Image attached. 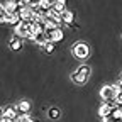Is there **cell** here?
I'll return each mask as SVG.
<instances>
[{"instance_id": "6da1fadb", "label": "cell", "mask_w": 122, "mask_h": 122, "mask_svg": "<svg viewBox=\"0 0 122 122\" xmlns=\"http://www.w3.org/2000/svg\"><path fill=\"white\" fill-rule=\"evenodd\" d=\"M90 66H86V65H83V66H80L78 70H76L73 75H71V80L75 81V83H78V85H83V83H86V80L90 78Z\"/></svg>"}, {"instance_id": "7a4b0ae2", "label": "cell", "mask_w": 122, "mask_h": 122, "mask_svg": "<svg viewBox=\"0 0 122 122\" xmlns=\"http://www.w3.org/2000/svg\"><path fill=\"white\" fill-rule=\"evenodd\" d=\"M100 97L105 103H110L115 107V97H117V92H115V86L114 85H105L102 90H100Z\"/></svg>"}, {"instance_id": "3957f363", "label": "cell", "mask_w": 122, "mask_h": 122, "mask_svg": "<svg viewBox=\"0 0 122 122\" xmlns=\"http://www.w3.org/2000/svg\"><path fill=\"white\" fill-rule=\"evenodd\" d=\"M71 53H73V56L83 59V58H86L90 54V46L86 42H75L73 48H71Z\"/></svg>"}, {"instance_id": "277c9868", "label": "cell", "mask_w": 122, "mask_h": 122, "mask_svg": "<svg viewBox=\"0 0 122 122\" xmlns=\"http://www.w3.org/2000/svg\"><path fill=\"white\" fill-rule=\"evenodd\" d=\"M15 36H19L20 39H24V37H30L32 36V22H20L17 27H15Z\"/></svg>"}, {"instance_id": "5b68a950", "label": "cell", "mask_w": 122, "mask_h": 122, "mask_svg": "<svg viewBox=\"0 0 122 122\" xmlns=\"http://www.w3.org/2000/svg\"><path fill=\"white\" fill-rule=\"evenodd\" d=\"M2 10L7 12V15L10 14H15L19 10V2H15V0H9V2H2Z\"/></svg>"}, {"instance_id": "8992f818", "label": "cell", "mask_w": 122, "mask_h": 122, "mask_svg": "<svg viewBox=\"0 0 122 122\" xmlns=\"http://www.w3.org/2000/svg\"><path fill=\"white\" fill-rule=\"evenodd\" d=\"M112 109H114V105H110V103H102L100 107H98V115L102 117V119H105V117H110L112 115Z\"/></svg>"}, {"instance_id": "52a82bcc", "label": "cell", "mask_w": 122, "mask_h": 122, "mask_svg": "<svg viewBox=\"0 0 122 122\" xmlns=\"http://www.w3.org/2000/svg\"><path fill=\"white\" fill-rule=\"evenodd\" d=\"M48 37H49V41H53V42H59V41H63V39H65V30L59 27V29L53 30L51 34H48Z\"/></svg>"}, {"instance_id": "ba28073f", "label": "cell", "mask_w": 122, "mask_h": 122, "mask_svg": "<svg viewBox=\"0 0 122 122\" xmlns=\"http://www.w3.org/2000/svg\"><path fill=\"white\" fill-rule=\"evenodd\" d=\"M9 48H10L12 51H19V49L22 48V39H20L19 36H12V37L9 39Z\"/></svg>"}, {"instance_id": "9c48e42d", "label": "cell", "mask_w": 122, "mask_h": 122, "mask_svg": "<svg viewBox=\"0 0 122 122\" xmlns=\"http://www.w3.org/2000/svg\"><path fill=\"white\" fill-rule=\"evenodd\" d=\"M2 115H4V117H9V119H12V120H15V119H17V115H19V110L15 109V107H7V109L2 110Z\"/></svg>"}, {"instance_id": "30bf717a", "label": "cell", "mask_w": 122, "mask_h": 122, "mask_svg": "<svg viewBox=\"0 0 122 122\" xmlns=\"http://www.w3.org/2000/svg\"><path fill=\"white\" fill-rule=\"evenodd\" d=\"M61 19H63V24H68V25H71V27H75V15H73V12L71 10H66L63 15H61Z\"/></svg>"}, {"instance_id": "8fae6325", "label": "cell", "mask_w": 122, "mask_h": 122, "mask_svg": "<svg viewBox=\"0 0 122 122\" xmlns=\"http://www.w3.org/2000/svg\"><path fill=\"white\" fill-rule=\"evenodd\" d=\"M53 9H54L58 14L63 15V14L66 12V2H65V0H56V2H53Z\"/></svg>"}, {"instance_id": "7c38bea8", "label": "cell", "mask_w": 122, "mask_h": 122, "mask_svg": "<svg viewBox=\"0 0 122 122\" xmlns=\"http://www.w3.org/2000/svg\"><path fill=\"white\" fill-rule=\"evenodd\" d=\"M17 110L22 112V114H29V112H30V102H29V100H20Z\"/></svg>"}, {"instance_id": "4fadbf2b", "label": "cell", "mask_w": 122, "mask_h": 122, "mask_svg": "<svg viewBox=\"0 0 122 122\" xmlns=\"http://www.w3.org/2000/svg\"><path fill=\"white\" fill-rule=\"evenodd\" d=\"M42 49H44L46 53H53V51H54V42H53V41H48V42L42 46Z\"/></svg>"}, {"instance_id": "5bb4252c", "label": "cell", "mask_w": 122, "mask_h": 122, "mask_svg": "<svg viewBox=\"0 0 122 122\" xmlns=\"http://www.w3.org/2000/svg\"><path fill=\"white\" fill-rule=\"evenodd\" d=\"M49 117L51 119H59V109H56V107L49 109Z\"/></svg>"}, {"instance_id": "9a60e30c", "label": "cell", "mask_w": 122, "mask_h": 122, "mask_svg": "<svg viewBox=\"0 0 122 122\" xmlns=\"http://www.w3.org/2000/svg\"><path fill=\"white\" fill-rule=\"evenodd\" d=\"M115 105H117V107H122V93H119V95L115 97Z\"/></svg>"}, {"instance_id": "2e32d148", "label": "cell", "mask_w": 122, "mask_h": 122, "mask_svg": "<svg viewBox=\"0 0 122 122\" xmlns=\"http://www.w3.org/2000/svg\"><path fill=\"white\" fill-rule=\"evenodd\" d=\"M102 122H119V120H117L115 117H112V115H110V117H105V119H102Z\"/></svg>"}, {"instance_id": "e0dca14e", "label": "cell", "mask_w": 122, "mask_h": 122, "mask_svg": "<svg viewBox=\"0 0 122 122\" xmlns=\"http://www.w3.org/2000/svg\"><path fill=\"white\" fill-rule=\"evenodd\" d=\"M0 122H15V120H12V119H9V117H4V115H2V120H0Z\"/></svg>"}, {"instance_id": "ac0fdd59", "label": "cell", "mask_w": 122, "mask_h": 122, "mask_svg": "<svg viewBox=\"0 0 122 122\" xmlns=\"http://www.w3.org/2000/svg\"><path fill=\"white\" fill-rule=\"evenodd\" d=\"M27 122H36V120H34V119H30V117H29V120H27Z\"/></svg>"}, {"instance_id": "d6986e66", "label": "cell", "mask_w": 122, "mask_h": 122, "mask_svg": "<svg viewBox=\"0 0 122 122\" xmlns=\"http://www.w3.org/2000/svg\"><path fill=\"white\" fill-rule=\"evenodd\" d=\"M120 122H122V120H120Z\"/></svg>"}]
</instances>
